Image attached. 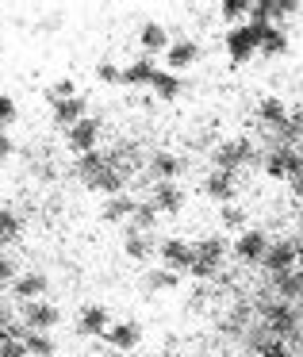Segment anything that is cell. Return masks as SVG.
Returning a JSON list of instances; mask_svg holds the SVG:
<instances>
[{"mask_svg": "<svg viewBox=\"0 0 303 357\" xmlns=\"http://www.w3.org/2000/svg\"><path fill=\"white\" fill-rule=\"evenodd\" d=\"M261 319H265V326H269L272 334H280V338H292V334L300 331V315H295L292 303H284V300L265 303V307H261Z\"/></svg>", "mask_w": 303, "mask_h": 357, "instance_id": "cell-1", "label": "cell"}, {"mask_svg": "<svg viewBox=\"0 0 303 357\" xmlns=\"http://www.w3.org/2000/svg\"><path fill=\"white\" fill-rule=\"evenodd\" d=\"M226 50H231L234 62H246V58H254L257 50H261V35H257V27L249 24H238L226 31Z\"/></svg>", "mask_w": 303, "mask_h": 357, "instance_id": "cell-2", "label": "cell"}, {"mask_svg": "<svg viewBox=\"0 0 303 357\" xmlns=\"http://www.w3.org/2000/svg\"><path fill=\"white\" fill-rule=\"evenodd\" d=\"M223 254H226L223 238H203V242H196V261H192V273H196L200 280L215 277V273H219V261H223Z\"/></svg>", "mask_w": 303, "mask_h": 357, "instance_id": "cell-3", "label": "cell"}, {"mask_svg": "<svg viewBox=\"0 0 303 357\" xmlns=\"http://www.w3.org/2000/svg\"><path fill=\"white\" fill-rule=\"evenodd\" d=\"M157 257H162V269L185 273V269H192V261H196V246H188L185 238H165L162 250H157Z\"/></svg>", "mask_w": 303, "mask_h": 357, "instance_id": "cell-4", "label": "cell"}, {"mask_svg": "<svg viewBox=\"0 0 303 357\" xmlns=\"http://www.w3.org/2000/svg\"><path fill=\"white\" fill-rule=\"evenodd\" d=\"M249 158H254V146H249V139H226L223 146L215 150V169L234 173L238 165H246Z\"/></svg>", "mask_w": 303, "mask_h": 357, "instance_id": "cell-5", "label": "cell"}, {"mask_svg": "<svg viewBox=\"0 0 303 357\" xmlns=\"http://www.w3.org/2000/svg\"><path fill=\"white\" fill-rule=\"evenodd\" d=\"M58 307L54 303H47V300H31V303H24V323H27V331H42V334H50L58 326Z\"/></svg>", "mask_w": 303, "mask_h": 357, "instance_id": "cell-6", "label": "cell"}, {"mask_svg": "<svg viewBox=\"0 0 303 357\" xmlns=\"http://www.w3.org/2000/svg\"><path fill=\"white\" fill-rule=\"evenodd\" d=\"M295 265H300V242H272L269 254H265V269H269L272 277L295 269Z\"/></svg>", "mask_w": 303, "mask_h": 357, "instance_id": "cell-7", "label": "cell"}, {"mask_svg": "<svg viewBox=\"0 0 303 357\" xmlns=\"http://www.w3.org/2000/svg\"><path fill=\"white\" fill-rule=\"evenodd\" d=\"M203 192H208V200H219L226 208V204L238 196V177L226 173V169H215V173H208V181H203Z\"/></svg>", "mask_w": 303, "mask_h": 357, "instance_id": "cell-8", "label": "cell"}, {"mask_svg": "<svg viewBox=\"0 0 303 357\" xmlns=\"http://www.w3.org/2000/svg\"><path fill=\"white\" fill-rule=\"evenodd\" d=\"M96 139H100V123H96L93 116H85L81 123H73L70 131H65V142H70L77 154H88V150H96Z\"/></svg>", "mask_w": 303, "mask_h": 357, "instance_id": "cell-9", "label": "cell"}, {"mask_svg": "<svg viewBox=\"0 0 303 357\" xmlns=\"http://www.w3.org/2000/svg\"><path fill=\"white\" fill-rule=\"evenodd\" d=\"M300 169H303V158L295 154V150H272V154L265 158V173H269V177H277V181L280 177L292 181Z\"/></svg>", "mask_w": 303, "mask_h": 357, "instance_id": "cell-10", "label": "cell"}, {"mask_svg": "<svg viewBox=\"0 0 303 357\" xmlns=\"http://www.w3.org/2000/svg\"><path fill=\"white\" fill-rule=\"evenodd\" d=\"M234 254H238V261H265L269 238H265L261 231H246V234H238V242H234Z\"/></svg>", "mask_w": 303, "mask_h": 357, "instance_id": "cell-11", "label": "cell"}, {"mask_svg": "<svg viewBox=\"0 0 303 357\" xmlns=\"http://www.w3.org/2000/svg\"><path fill=\"white\" fill-rule=\"evenodd\" d=\"M104 338H108V346H116L119 354H134V346L142 342V326L139 323H116Z\"/></svg>", "mask_w": 303, "mask_h": 357, "instance_id": "cell-12", "label": "cell"}, {"mask_svg": "<svg viewBox=\"0 0 303 357\" xmlns=\"http://www.w3.org/2000/svg\"><path fill=\"white\" fill-rule=\"evenodd\" d=\"M77 331H81V334H108V331H111L108 307H100V303H88V307H81Z\"/></svg>", "mask_w": 303, "mask_h": 357, "instance_id": "cell-13", "label": "cell"}, {"mask_svg": "<svg viewBox=\"0 0 303 357\" xmlns=\"http://www.w3.org/2000/svg\"><path fill=\"white\" fill-rule=\"evenodd\" d=\"M154 208L165 211V215H177V211L185 208V192L177 188V181H162V185L154 188Z\"/></svg>", "mask_w": 303, "mask_h": 357, "instance_id": "cell-14", "label": "cell"}, {"mask_svg": "<svg viewBox=\"0 0 303 357\" xmlns=\"http://www.w3.org/2000/svg\"><path fill=\"white\" fill-rule=\"evenodd\" d=\"M85 119V96H70V100H54V123H62L70 131L73 123Z\"/></svg>", "mask_w": 303, "mask_h": 357, "instance_id": "cell-15", "label": "cell"}, {"mask_svg": "<svg viewBox=\"0 0 303 357\" xmlns=\"http://www.w3.org/2000/svg\"><path fill=\"white\" fill-rule=\"evenodd\" d=\"M165 58H169V70H188V66L200 58V47H196L192 39H177L169 50H165Z\"/></svg>", "mask_w": 303, "mask_h": 357, "instance_id": "cell-16", "label": "cell"}, {"mask_svg": "<svg viewBox=\"0 0 303 357\" xmlns=\"http://www.w3.org/2000/svg\"><path fill=\"white\" fill-rule=\"evenodd\" d=\"M134 208H139V204H134L131 196H108V204L100 208V219L104 223H123V219L134 215Z\"/></svg>", "mask_w": 303, "mask_h": 357, "instance_id": "cell-17", "label": "cell"}, {"mask_svg": "<svg viewBox=\"0 0 303 357\" xmlns=\"http://www.w3.org/2000/svg\"><path fill=\"white\" fill-rule=\"evenodd\" d=\"M12 292H16L24 303H31V300H39V296L47 292V277H42V273H24V277H16Z\"/></svg>", "mask_w": 303, "mask_h": 357, "instance_id": "cell-18", "label": "cell"}, {"mask_svg": "<svg viewBox=\"0 0 303 357\" xmlns=\"http://www.w3.org/2000/svg\"><path fill=\"white\" fill-rule=\"evenodd\" d=\"M257 119L284 131V127H288V108H284V100H277V96H265V100L257 104Z\"/></svg>", "mask_w": 303, "mask_h": 357, "instance_id": "cell-19", "label": "cell"}, {"mask_svg": "<svg viewBox=\"0 0 303 357\" xmlns=\"http://www.w3.org/2000/svg\"><path fill=\"white\" fill-rule=\"evenodd\" d=\"M139 43H142V50H146V58L154 54V50H169L173 43H169V35H165V27L162 24H142V31H139Z\"/></svg>", "mask_w": 303, "mask_h": 357, "instance_id": "cell-20", "label": "cell"}, {"mask_svg": "<svg viewBox=\"0 0 303 357\" xmlns=\"http://www.w3.org/2000/svg\"><path fill=\"white\" fill-rule=\"evenodd\" d=\"M277 292H280V300H284V303L303 300V269H300V265L288 269V273H280V277H277Z\"/></svg>", "mask_w": 303, "mask_h": 357, "instance_id": "cell-21", "label": "cell"}, {"mask_svg": "<svg viewBox=\"0 0 303 357\" xmlns=\"http://www.w3.org/2000/svg\"><path fill=\"white\" fill-rule=\"evenodd\" d=\"M157 73H162V70H157L150 58H139V62H131L123 70V85H154Z\"/></svg>", "mask_w": 303, "mask_h": 357, "instance_id": "cell-22", "label": "cell"}, {"mask_svg": "<svg viewBox=\"0 0 303 357\" xmlns=\"http://www.w3.org/2000/svg\"><path fill=\"white\" fill-rule=\"evenodd\" d=\"M111 162H116L111 154H100V150H88V154H81V162H77V173H81L85 181H93V177H100V173L108 169Z\"/></svg>", "mask_w": 303, "mask_h": 357, "instance_id": "cell-23", "label": "cell"}, {"mask_svg": "<svg viewBox=\"0 0 303 357\" xmlns=\"http://www.w3.org/2000/svg\"><path fill=\"white\" fill-rule=\"evenodd\" d=\"M257 35H261V54H284L288 50V35L280 31V27H257Z\"/></svg>", "mask_w": 303, "mask_h": 357, "instance_id": "cell-24", "label": "cell"}, {"mask_svg": "<svg viewBox=\"0 0 303 357\" xmlns=\"http://www.w3.org/2000/svg\"><path fill=\"white\" fill-rule=\"evenodd\" d=\"M88 185L100 188V192H108V196H119V192H123V169H116V162H111L108 169H104L100 177H93Z\"/></svg>", "mask_w": 303, "mask_h": 357, "instance_id": "cell-25", "label": "cell"}, {"mask_svg": "<svg viewBox=\"0 0 303 357\" xmlns=\"http://www.w3.org/2000/svg\"><path fill=\"white\" fill-rule=\"evenodd\" d=\"M180 158L177 154H154V162H150V173L154 177H162V181H177V173H180Z\"/></svg>", "mask_w": 303, "mask_h": 357, "instance_id": "cell-26", "label": "cell"}, {"mask_svg": "<svg viewBox=\"0 0 303 357\" xmlns=\"http://www.w3.org/2000/svg\"><path fill=\"white\" fill-rule=\"evenodd\" d=\"M154 93H157V100H177V96H180V77H177V73H169V70H162L154 77Z\"/></svg>", "mask_w": 303, "mask_h": 357, "instance_id": "cell-27", "label": "cell"}, {"mask_svg": "<svg viewBox=\"0 0 303 357\" xmlns=\"http://www.w3.org/2000/svg\"><path fill=\"white\" fill-rule=\"evenodd\" d=\"M154 219H157V208H154V204H139V208H134V215H131V231H139V234H150V227H154Z\"/></svg>", "mask_w": 303, "mask_h": 357, "instance_id": "cell-28", "label": "cell"}, {"mask_svg": "<svg viewBox=\"0 0 303 357\" xmlns=\"http://www.w3.org/2000/svg\"><path fill=\"white\" fill-rule=\"evenodd\" d=\"M24 346H27V354H35V357H50V354H54V338L42 334V331H31Z\"/></svg>", "mask_w": 303, "mask_h": 357, "instance_id": "cell-29", "label": "cell"}, {"mask_svg": "<svg viewBox=\"0 0 303 357\" xmlns=\"http://www.w3.org/2000/svg\"><path fill=\"white\" fill-rule=\"evenodd\" d=\"M249 8H254V0H223V4H219L223 20H231L234 27H238V20H242V16H249Z\"/></svg>", "mask_w": 303, "mask_h": 357, "instance_id": "cell-30", "label": "cell"}, {"mask_svg": "<svg viewBox=\"0 0 303 357\" xmlns=\"http://www.w3.org/2000/svg\"><path fill=\"white\" fill-rule=\"evenodd\" d=\"M146 284L157 288V292H169V288L180 284V273H173V269H154V273L146 277Z\"/></svg>", "mask_w": 303, "mask_h": 357, "instance_id": "cell-31", "label": "cell"}, {"mask_svg": "<svg viewBox=\"0 0 303 357\" xmlns=\"http://www.w3.org/2000/svg\"><path fill=\"white\" fill-rule=\"evenodd\" d=\"M249 27H272V0H254V8H249Z\"/></svg>", "mask_w": 303, "mask_h": 357, "instance_id": "cell-32", "label": "cell"}, {"mask_svg": "<svg viewBox=\"0 0 303 357\" xmlns=\"http://www.w3.org/2000/svg\"><path fill=\"white\" fill-rule=\"evenodd\" d=\"M123 250H127V257L142 261V257L150 254V238H146V234H139V231H131V234H127V242H123Z\"/></svg>", "mask_w": 303, "mask_h": 357, "instance_id": "cell-33", "label": "cell"}, {"mask_svg": "<svg viewBox=\"0 0 303 357\" xmlns=\"http://www.w3.org/2000/svg\"><path fill=\"white\" fill-rule=\"evenodd\" d=\"M20 227H24V219H20L16 211H0V234H4V238H16Z\"/></svg>", "mask_w": 303, "mask_h": 357, "instance_id": "cell-34", "label": "cell"}, {"mask_svg": "<svg viewBox=\"0 0 303 357\" xmlns=\"http://www.w3.org/2000/svg\"><path fill=\"white\" fill-rule=\"evenodd\" d=\"M96 77H100L104 85H123V70H116L111 62H100V66H96Z\"/></svg>", "mask_w": 303, "mask_h": 357, "instance_id": "cell-35", "label": "cell"}, {"mask_svg": "<svg viewBox=\"0 0 303 357\" xmlns=\"http://www.w3.org/2000/svg\"><path fill=\"white\" fill-rule=\"evenodd\" d=\"M242 223H246V211H242V208H234V204H226V208H223V227L238 231Z\"/></svg>", "mask_w": 303, "mask_h": 357, "instance_id": "cell-36", "label": "cell"}, {"mask_svg": "<svg viewBox=\"0 0 303 357\" xmlns=\"http://www.w3.org/2000/svg\"><path fill=\"white\" fill-rule=\"evenodd\" d=\"M300 8V0H272V20H284Z\"/></svg>", "mask_w": 303, "mask_h": 357, "instance_id": "cell-37", "label": "cell"}, {"mask_svg": "<svg viewBox=\"0 0 303 357\" xmlns=\"http://www.w3.org/2000/svg\"><path fill=\"white\" fill-rule=\"evenodd\" d=\"M12 119H16V104H12V96L0 93V127H8Z\"/></svg>", "mask_w": 303, "mask_h": 357, "instance_id": "cell-38", "label": "cell"}, {"mask_svg": "<svg viewBox=\"0 0 303 357\" xmlns=\"http://www.w3.org/2000/svg\"><path fill=\"white\" fill-rule=\"evenodd\" d=\"M0 357H27V346L24 342H4V346H0Z\"/></svg>", "mask_w": 303, "mask_h": 357, "instance_id": "cell-39", "label": "cell"}, {"mask_svg": "<svg viewBox=\"0 0 303 357\" xmlns=\"http://www.w3.org/2000/svg\"><path fill=\"white\" fill-rule=\"evenodd\" d=\"M261 357H292V349H288L284 342H269V346L261 349Z\"/></svg>", "mask_w": 303, "mask_h": 357, "instance_id": "cell-40", "label": "cell"}, {"mask_svg": "<svg viewBox=\"0 0 303 357\" xmlns=\"http://www.w3.org/2000/svg\"><path fill=\"white\" fill-rule=\"evenodd\" d=\"M242 326H246V307H234L226 319V331H242Z\"/></svg>", "mask_w": 303, "mask_h": 357, "instance_id": "cell-41", "label": "cell"}, {"mask_svg": "<svg viewBox=\"0 0 303 357\" xmlns=\"http://www.w3.org/2000/svg\"><path fill=\"white\" fill-rule=\"evenodd\" d=\"M12 150H16V146H12V139H8L4 131H0V162H4V158H8Z\"/></svg>", "mask_w": 303, "mask_h": 357, "instance_id": "cell-42", "label": "cell"}, {"mask_svg": "<svg viewBox=\"0 0 303 357\" xmlns=\"http://www.w3.org/2000/svg\"><path fill=\"white\" fill-rule=\"evenodd\" d=\"M16 277V269H12V261L8 257H0V280H12Z\"/></svg>", "mask_w": 303, "mask_h": 357, "instance_id": "cell-43", "label": "cell"}, {"mask_svg": "<svg viewBox=\"0 0 303 357\" xmlns=\"http://www.w3.org/2000/svg\"><path fill=\"white\" fill-rule=\"evenodd\" d=\"M292 192H295V196H303V169L292 177Z\"/></svg>", "mask_w": 303, "mask_h": 357, "instance_id": "cell-44", "label": "cell"}, {"mask_svg": "<svg viewBox=\"0 0 303 357\" xmlns=\"http://www.w3.org/2000/svg\"><path fill=\"white\" fill-rule=\"evenodd\" d=\"M4 342H8V331H4V323H0V346H4Z\"/></svg>", "mask_w": 303, "mask_h": 357, "instance_id": "cell-45", "label": "cell"}, {"mask_svg": "<svg viewBox=\"0 0 303 357\" xmlns=\"http://www.w3.org/2000/svg\"><path fill=\"white\" fill-rule=\"evenodd\" d=\"M0 323H8V315H4V300H0Z\"/></svg>", "mask_w": 303, "mask_h": 357, "instance_id": "cell-46", "label": "cell"}, {"mask_svg": "<svg viewBox=\"0 0 303 357\" xmlns=\"http://www.w3.org/2000/svg\"><path fill=\"white\" fill-rule=\"evenodd\" d=\"M300 269H303V242H300Z\"/></svg>", "mask_w": 303, "mask_h": 357, "instance_id": "cell-47", "label": "cell"}, {"mask_svg": "<svg viewBox=\"0 0 303 357\" xmlns=\"http://www.w3.org/2000/svg\"><path fill=\"white\" fill-rule=\"evenodd\" d=\"M127 357H142V354H127Z\"/></svg>", "mask_w": 303, "mask_h": 357, "instance_id": "cell-48", "label": "cell"}, {"mask_svg": "<svg viewBox=\"0 0 303 357\" xmlns=\"http://www.w3.org/2000/svg\"><path fill=\"white\" fill-rule=\"evenodd\" d=\"M0 242H4V234H0Z\"/></svg>", "mask_w": 303, "mask_h": 357, "instance_id": "cell-49", "label": "cell"}, {"mask_svg": "<svg viewBox=\"0 0 303 357\" xmlns=\"http://www.w3.org/2000/svg\"><path fill=\"white\" fill-rule=\"evenodd\" d=\"M300 307H303V300H300Z\"/></svg>", "mask_w": 303, "mask_h": 357, "instance_id": "cell-50", "label": "cell"}]
</instances>
